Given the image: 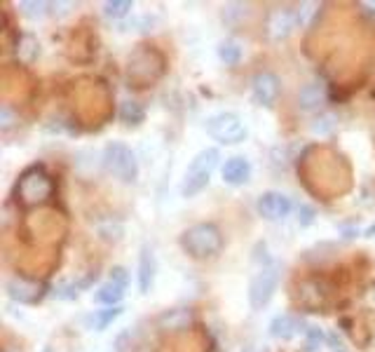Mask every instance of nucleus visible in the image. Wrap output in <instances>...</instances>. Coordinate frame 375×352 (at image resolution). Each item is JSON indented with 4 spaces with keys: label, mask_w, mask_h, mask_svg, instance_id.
Masks as SVG:
<instances>
[{
    "label": "nucleus",
    "mask_w": 375,
    "mask_h": 352,
    "mask_svg": "<svg viewBox=\"0 0 375 352\" xmlns=\"http://www.w3.org/2000/svg\"><path fill=\"white\" fill-rule=\"evenodd\" d=\"M244 352H254V350H244Z\"/></svg>",
    "instance_id": "29"
},
{
    "label": "nucleus",
    "mask_w": 375,
    "mask_h": 352,
    "mask_svg": "<svg viewBox=\"0 0 375 352\" xmlns=\"http://www.w3.org/2000/svg\"><path fill=\"white\" fill-rule=\"evenodd\" d=\"M331 130H333V118H331V115H321V118H316L314 125H312L314 134H328Z\"/></svg>",
    "instance_id": "25"
},
{
    "label": "nucleus",
    "mask_w": 375,
    "mask_h": 352,
    "mask_svg": "<svg viewBox=\"0 0 375 352\" xmlns=\"http://www.w3.org/2000/svg\"><path fill=\"white\" fill-rule=\"evenodd\" d=\"M49 3H43V0H24V3H19V10H22V15L26 19H43L49 15Z\"/></svg>",
    "instance_id": "22"
},
{
    "label": "nucleus",
    "mask_w": 375,
    "mask_h": 352,
    "mask_svg": "<svg viewBox=\"0 0 375 352\" xmlns=\"http://www.w3.org/2000/svg\"><path fill=\"white\" fill-rule=\"evenodd\" d=\"M218 59H221L225 66H237L239 59H242V47H239V43L223 40L218 45Z\"/></svg>",
    "instance_id": "21"
},
{
    "label": "nucleus",
    "mask_w": 375,
    "mask_h": 352,
    "mask_svg": "<svg viewBox=\"0 0 375 352\" xmlns=\"http://www.w3.org/2000/svg\"><path fill=\"white\" fill-rule=\"evenodd\" d=\"M155 273H158V261H155L153 249L144 245L139 254V289L141 293H151L155 284Z\"/></svg>",
    "instance_id": "13"
},
{
    "label": "nucleus",
    "mask_w": 375,
    "mask_h": 352,
    "mask_svg": "<svg viewBox=\"0 0 375 352\" xmlns=\"http://www.w3.org/2000/svg\"><path fill=\"white\" fill-rule=\"evenodd\" d=\"M206 134L218 141V144H225V146H237L247 139V125L242 123L237 113H230V111H221V113H213L206 118Z\"/></svg>",
    "instance_id": "5"
},
{
    "label": "nucleus",
    "mask_w": 375,
    "mask_h": 352,
    "mask_svg": "<svg viewBox=\"0 0 375 352\" xmlns=\"http://www.w3.org/2000/svg\"><path fill=\"white\" fill-rule=\"evenodd\" d=\"M277 284H280V266L275 261L270 263H263L258 268V273L251 277L249 284V305L254 310H263L265 305L273 300Z\"/></svg>",
    "instance_id": "6"
},
{
    "label": "nucleus",
    "mask_w": 375,
    "mask_h": 352,
    "mask_svg": "<svg viewBox=\"0 0 375 352\" xmlns=\"http://www.w3.org/2000/svg\"><path fill=\"white\" fill-rule=\"evenodd\" d=\"M192 322H195V315H192V310H188V308L167 310V312H162V315L158 317L160 329H167V331L188 329V326H190Z\"/></svg>",
    "instance_id": "14"
},
{
    "label": "nucleus",
    "mask_w": 375,
    "mask_h": 352,
    "mask_svg": "<svg viewBox=\"0 0 375 352\" xmlns=\"http://www.w3.org/2000/svg\"><path fill=\"white\" fill-rule=\"evenodd\" d=\"M5 289H8V296L12 300H17V303L36 305L47 296L49 286L45 284L43 280H31V277H24V275H15V277L8 280Z\"/></svg>",
    "instance_id": "7"
},
{
    "label": "nucleus",
    "mask_w": 375,
    "mask_h": 352,
    "mask_svg": "<svg viewBox=\"0 0 375 352\" xmlns=\"http://www.w3.org/2000/svg\"><path fill=\"white\" fill-rule=\"evenodd\" d=\"M373 235H375V223H373V226H368V228L364 230V238H373Z\"/></svg>",
    "instance_id": "28"
},
{
    "label": "nucleus",
    "mask_w": 375,
    "mask_h": 352,
    "mask_svg": "<svg viewBox=\"0 0 375 352\" xmlns=\"http://www.w3.org/2000/svg\"><path fill=\"white\" fill-rule=\"evenodd\" d=\"M111 282H115V284H120V286H129V273H127V268H122V266H115L113 270H111V277H108Z\"/></svg>",
    "instance_id": "26"
},
{
    "label": "nucleus",
    "mask_w": 375,
    "mask_h": 352,
    "mask_svg": "<svg viewBox=\"0 0 375 352\" xmlns=\"http://www.w3.org/2000/svg\"><path fill=\"white\" fill-rule=\"evenodd\" d=\"M132 8L134 5L129 3V0H108V3L103 5V15L108 19H122L132 12Z\"/></svg>",
    "instance_id": "23"
},
{
    "label": "nucleus",
    "mask_w": 375,
    "mask_h": 352,
    "mask_svg": "<svg viewBox=\"0 0 375 352\" xmlns=\"http://www.w3.org/2000/svg\"><path fill=\"white\" fill-rule=\"evenodd\" d=\"M300 331H307L303 329V319L296 315H289V312L277 315L273 322H270V336L280 338V341H291V338H296Z\"/></svg>",
    "instance_id": "12"
},
{
    "label": "nucleus",
    "mask_w": 375,
    "mask_h": 352,
    "mask_svg": "<svg viewBox=\"0 0 375 352\" xmlns=\"http://www.w3.org/2000/svg\"><path fill=\"white\" fill-rule=\"evenodd\" d=\"M298 221H300V226H309V223L314 221V209L303 204V207L298 209Z\"/></svg>",
    "instance_id": "27"
},
{
    "label": "nucleus",
    "mask_w": 375,
    "mask_h": 352,
    "mask_svg": "<svg viewBox=\"0 0 375 352\" xmlns=\"http://www.w3.org/2000/svg\"><path fill=\"white\" fill-rule=\"evenodd\" d=\"M326 101V89L321 82H309L298 92V106L303 111H314Z\"/></svg>",
    "instance_id": "15"
},
{
    "label": "nucleus",
    "mask_w": 375,
    "mask_h": 352,
    "mask_svg": "<svg viewBox=\"0 0 375 352\" xmlns=\"http://www.w3.org/2000/svg\"><path fill=\"white\" fill-rule=\"evenodd\" d=\"M256 207H258V214H261L265 221H284L291 214L293 204H291L289 195L280 193V190H268V193L258 197Z\"/></svg>",
    "instance_id": "8"
},
{
    "label": "nucleus",
    "mask_w": 375,
    "mask_h": 352,
    "mask_svg": "<svg viewBox=\"0 0 375 352\" xmlns=\"http://www.w3.org/2000/svg\"><path fill=\"white\" fill-rule=\"evenodd\" d=\"M296 29H300L298 8H280L268 19V33L273 40H284V38H289Z\"/></svg>",
    "instance_id": "9"
},
{
    "label": "nucleus",
    "mask_w": 375,
    "mask_h": 352,
    "mask_svg": "<svg viewBox=\"0 0 375 352\" xmlns=\"http://www.w3.org/2000/svg\"><path fill=\"white\" fill-rule=\"evenodd\" d=\"M221 176L228 185H244L251 176V162L242 155H232L225 160Z\"/></svg>",
    "instance_id": "11"
},
{
    "label": "nucleus",
    "mask_w": 375,
    "mask_h": 352,
    "mask_svg": "<svg viewBox=\"0 0 375 352\" xmlns=\"http://www.w3.org/2000/svg\"><path fill=\"white\" fill-rule=\"evenodd\" d=\"M305 352H331L328 336L319 326H307L305 331Z\"/></svg>",
    "instance_id": "19"
},
{
    "label": "nucleus",
    "mask_w": 375,
    "mask_h": 352,
    "mask_svg": "<svg viewBox=\"0 0 375 352\" xmlns=\"http://www.w3.org/2000/svg\"><path fill=\"white\" fill-rule=\"evenodd\" d=\"M251 97L258 106H273L280 97V78L270 70L258 73L251 82Z\"/></svg>",
    "instance_id": "10"
},
{
    "label": "nucleus",
    "mask_w": 375,
    "mask_h": 352,
    "mask_svg": "<svg viewBox=\"0 0 375 352\" xmlns=\"http://www.w3.org/2000/svg\"><path fill=\"white\" fill-rule=\"evenodd\" d=\"M15 125H17V118H15V113H12V108L10 106H3V108H0V130L10 132Z\"/></svg>",
    "instance_id": "24"
},
{
    "label": "nucleus",
    "mask_w": 375,
    "mask_h": 352,
    "mask_svg": "<svg viewBox=\"0 0 375 352\" xmlns=\"http://www.w3.org/2000/svg\"><path fill=\"white\" fill-rule=\"evenodd\" d=\"M181 247L192 259H211L223 249V235L213 223H195L181 235Z\"/></svg>",
    "instance_id": "1"
},
{
    "label": "nucleus",
    "mask_w": 375,
    "mask_h": 352,
    "mask_svg": "<svg viewBox=\"0 0 375 352\" xmlns=\"http://www.w3.org/2000/svg\"><path fill=\"white\" fill-rule=\"evenodd\" d=\"M120 315H122L120 305H115V308H106V310H94L87 315L85 324H87V329H92V331H103V329H108V326H111Z\"/></svg>",
    "instance_id": "16"
},
{
    "label": "nucleus",
    "mask_w": 375,
    "mask_h": 352,
    "mask_svg": "<svg viewBox=\"0 0 375 352\" xmlns=\"http://www.w3.org/2000/svg\"><path fill=\"white\" fill-rule=\"evenodd\" d=\"M218 160H221V153L218 148H204L199 151L195 158L188 164L183 181H181V195L183 197H195L209 185L213 169L218 167Z\"/></svg>",
    "instance_id": "2"
},
{
    "label": "nucleus",
    "mask_w": 375,
    "mask_h": 352,
    "mask_svg": "<svg viewBox=\"0 0 375 352\" xmlns=\"http://www.w3.org/2000/svg\"><path fill=\"white\" fill-rule=\"evenodd\" d=\"M120 120L125 125H141L146 120V111L144 106L139 104V101H125V104L120 106Z\"/></svg>",
    "instance_id": "20"
},
{
    "label": "nucleus",
    "mask_w": 375,
    "mask_h": 352,
    "mask_svg": "<svg viewBox=\"0 0 375 352\" xmlns=\"http://www.w3.org/2000/svg\"><path fill=\"white\" fill-rule=\"evenodd\" d=\"M122 298H125V286L115 284V282H111V280H108L106 284H101L99 289H96V293H94L96 303H103V305H108V308L120 305Z\"/></svg>",
    "instance_id": "17"
},
{
    "label": "nucleus",
    "mask_w": 375,
    "mask_h": 352,
    "mask_svg": "<svg viewBox=\"0 0 375 352\" xmlns=\"http://www.w3.org/2000/svg\"><path fill=\"white\" fill-rule=\"evenodd\" d=\"M54 195V183L49 174L43 167H31L19 176L17 183V197L26 207H36V204L47 202Z\"/></svg>",
    "instance_id": "3"
},
{
    "label": "nucleus",
    "mask_w": 375,
    "mask_h": 352,
    "mask_svg": "<svg viewBox=\"0 0 375 352\" xmlns=\"http://www.w3.org/2000/svg\"><path fill=\"white\" fill-rule=\"evenodd\" d=\"M103 167L108 169V174L125 183H134L139 178V160L134 155V151L122 141H111L103 148Z\"/></svg>",
    "instance_id": "4"
},
{
    "label": "nucleus",
    "mask_w": 375,
    "mask_h": 352,
    "mask_svg": "<svg viewBox=\"0 0 375 352\" xmlns=\"http://www.w3.org/2000/svg\"><path fill=\"white\" fill-rule=\"evenodd\" d=\"M38 52H40V43H38L36 36H31V33L19 36V40H17V59L19 61H22V63H33Z\"/></svg>",
    "instance_id": "18"
}]
</instances>
